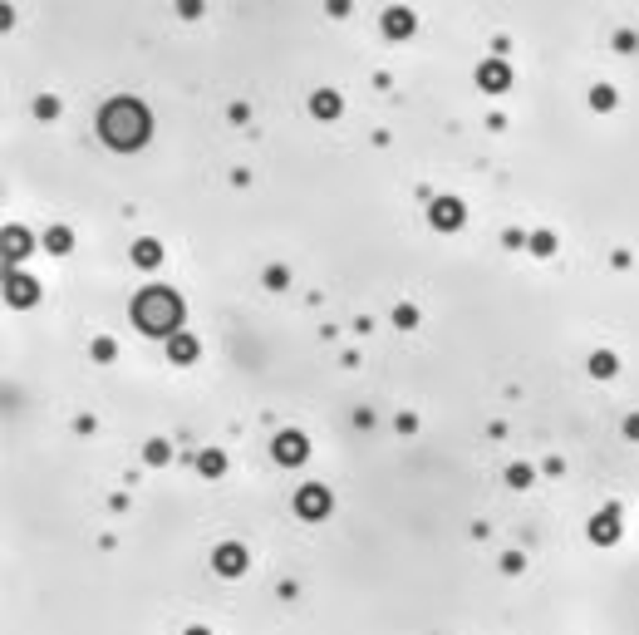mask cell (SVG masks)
Segmentation results:
<instances>
[{"instance_id": "6da1fadb", "label": "cell", "mask_w": 639, "mask_h": 635, "mask_svg": "<svg viewBox=\"0 0 639 635\" xmlns=\"http://www.w3.org/2000/svg\"><path fill=\"white\" fill-rule=\"evenodd\" d=\"M138 118H143V114H138V109H133V104H113V109H108V118H104V123H108V133H113V138H118V143H133V138H138V133H143V128H148V123H138Z\"/></svg>"}, {"instance_id": "7a4b0ae2", "label": "cell", "mask_w": 639, "mask_h": 635, "mask_svg": "<svg viewBox=\"0 0 639 635\" xmlns=\"http://www.w3.org/2000/svg\"><path fill=\"white\" fill-rule=\"evenodd\" d=\"M172 315H177V306H172L167 296H153V301H148V325H153V330H167Z\"/></svg>"}]
</instances>
